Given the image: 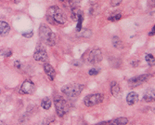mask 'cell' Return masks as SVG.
Returning <instances> with one entry per match:
<instances>
[{"instance_id": "obj_1", "label": "cell", "mask_w": 155, "mask_h": 125, "mask_svg": "<svg viewBox=\"0 0 155 125\" xmlns=\"http://www.w3.org/2000/svg\"><path fill=\"white\" fill-rule=\"evenodd\" d=\"M39 36L42 41L47 46H54L56 43V36L51 29L46 24H42L39 28Z\"/></svg>"}, {"instance_id": "obj_2", "label": "cell", "mask_w": 155, "mask_h": 125, "mask_svg": "<svg viewBox=\"0 0 155 125\" xmlns=\"http://www.w3.org/2000/svg\"><path fill=\"white\" fill-rule=\"evenodd\" d=\"M47 16L50 17L53 20L54 23L59 24H64L67 22V18H66L65 13L57 6L50 7V8L48 9V15Z\"/></svg>"}, {"instance_id": "obj_3", "label": "cell", "mask_w": 155, "mask_h": 125, "mask_svg": "<svg viewBox=\"0 0 155 125\" xmlns=\"http://www.w3.org/2000/svg\"><path fill=\"white\" fill-rule=\"evenodd\" d=\"M55 107H56V112H57L58 116L62 118L64 117L70 110V106L67 103V101L61 96H57L54 101Z\"/></svg>"}, {"instance_id": "obj_4", "label": "cell", "mask_w": 155, "mask_h": 125, "mask_svg": "<svg viewBox=\"0 0 155 125\" xmlns=\"http://www.w3.org/2000/svg\"><path fill=\"white\" fill-rule=\"evenodd\" d=\"M84 90V85L82 84H67L61 89V92L70 98L77 97L80 95Z\"/></svg>"}, {"instance_id": "obj_5", "label": "cell", "mask_w": 155, "mask_h": 125, "mask_svg": "<svg viewBox=\"0 0 155 125\" xmlns=\"http://www.w3.org/2000/svg\"><path fill=\"white\" fill-rule=\"evenodd\" d=\"M104 96L101 93H94V94H89L84 97V104L88 107H94L96 105H98L103 102Z\"/></svg>"}, {"instance_id": "obj_6", "label": "cell", "mask_w": 155, "mask_h": 125, "mask_svg": "<svg viewBox=\"0 0 155 125\" xmlns=\"http://www.w3.org/2000/svg\"><path fill=\"white\" fill-rule=\"evenodd\" d=\"M87 61L89 64H98L102 61V52L100 49H94L92 50L89 54H88V57H87Z\"/></svg>"}, {"instance_id": "obj_7", "label": "cell", "mask_w": 155, "mask_h": 125, "mask_svg": "<svg viewBox=\"0 0 155 125\" xmlns=\"http://www.w3.org/2000/svg\"><path fill=\"white\" fill-rule=\"evenodd\" d=\"M150 77H151V75H141V76H138V77L131 78L128 80V86L130 88H136L139 85L143 84L144 82H146L149 79Z\"/></svg>"}, {"instance_id": "obj_8", "label": "cell", "mask_w": 155, "mask_h": 125, "mask_svg": "<svg viewBox=\"0 0 155 125\" xmlns=\"http://www.w3.org/2000/svg\"><path fill=\"white\" fill-rule=\"evenodd\" d=\"M33 58H34V60L39 61V62H47V60H48L47 51H45V49L41 48L40 46H38L36 48V51H34Z\"/></svg>"}, {"instance_id": "obj_9", "label": "cell", "mask_w": 155, "mask_h": 125, "mask_svg": "<svg viewBox=\"0 0 155 125\" xmlns=\"http://www.w3.org/2000/svg\"><path fill=\"white\" fill-rule=\"evenodd\" d=\"M34 90H36V86L30 80H27L24 81L20 87V93L24 94H31L34 92Z\"/></svg>"}, {"instance_id": "obj_10", "label": "cell", "mask_w": 155, "mask_h": 125, "mask_svg": "<svg viewBox=\"0 0 155 125\" xmlns=\"http://www.w3.org/2000/svg\"><path fill=\"white\" fill-rule=\"evenodd\" d=\"M44 70H45V73L47 74V76L48 77V79L50 80H54V79L56 77V71L51 66V65L47 64V62L44 64Z\"/></svg>"}, {"instance_id": "obj_11", "label": "cell", "mask_w": 155, "mask_h": 125, "mask_svg": "<svg viewBox=\"0 0 155 125\" xmlns=\"http://www.w3.org/2000/svg\"><path fill=\"white\" fill-rule=\"evenodd\" d=\"M138 101V94L137 93L131 92L130 93H128V95L126 96V102L129 106H133Z\"/></svg>"}, {"instance_id": "obj_12", "label": "cell", "mask_w": 155, "mask_h": 125, "mask_svg": "<svg viewBox=\"0 0 155 125\" xmlns=\"http://www.w3.org/2000/svg\"><path fill=\"white\" fill-rule=\"evenodd\" d=\"M111 93L114 97H119L120 93H121V89H120V86L117 82H111Z\"/></svg>"}, {"instance_id": "obj_13", "label": "cell", "mask_w": 155, "mask_h": 125, "mask_svg": "<svg viewBox=\"0 0 155 125\" xmlns=\"http://www.w3.org/2000/svg\"><path fill=\"white\" fill-rule=\"evenodd\" d=\"M128 123V120L126 118H117L107 123V125H126Z\"/></svg>"}, {"instance_id": "obj_14", "label": "cell", "mask_w": 155, "mask_h": 125, "mask_svg": "<svg viewBox=\"0 0 155 125\" xmlns=\"http://www.w3.org/2000/svg\"><path fill=\"white\" fill-rule=\"evenodd\" d=\"M10 30V27L8 23L0 21V36H6Z\"/></svg>"}, {"instance_id": "obj_15", "label": "cell", "mask_w": 155, "mask_h": 125, "mask_svg": "<svg viewBox=\"0 0 155 125\" xmlns=\"http://www.w3.org/2000/svg\"><path fill=\"white\" fill-rule=\"evenodd\" d=\"M71 17H72L73 21H74V22H77V21L79 20V18L83 17V11H82L81 10H79V9L74 8V9H73V10H72Z\"/></svg>"}, {"instance_id": "obj_16", "label": "cell", "mask_w": 155, "mask_h": 125, "mask_svg": "<svg viewBox=\"0 0 155 125\" xmlns=\"http://www.w3.org/2000/svg\"><path fill=\"white\" fill-rule=\"evenodd\" d=\"M143 100L145 102H154V90H151V91L147 92L145 95L143 96Z\"/></svg>"}, {"instance_id": "obj_17", "label": "cell", "mask_w": 155, "mask_h": 125, "mask_svg": "<svg viewBox=\"0 0 155 125\" xmlns=\"http://www.w3.org/2000/svg\"><path fill=\"white\" fill-rule=\"evenodd\" d=\"M41 107H43L45 110L50 109V107H51V100L49 99L48 97H46V98H44L43 100H42V102H41Z\"/></svg>"}, {"instance_id": "obj_18", "label": "cell", "mask_w": 155, "mask_h": 125, "mask_svg": "<svg viewBox=\"0 0 155 125\" xmlns=\"http://www.w3.org/2000/svg\"><path fill=\"white\" fill-rule=\"evenodd\" d=\"M112 45L114 46V48L123 49V42L118 37H114V38H112Z\"/></svg>"}, {"instance_id": "obj_19", "label": "cell", "mask_w": 155, "mask_h": 125, "mask_svg": "<svg viewBox=\"0 0 155 125\" xmlns=\"http://www.w3.org/2000/svg\"><path fill=\"white\" fill-rule=\"evenodd\" d=\"M145 60L147 61V62L150 65H154V62H155V59H154V56L152 54H150L148 53L145 55Z\"/></svg>"}, {"instance_id": "obj_20", "label": "cell", "mask_w": 155, "mask_h": 125, "mask_svg": "<svg viewBox=\"0 0 155 125\" xmlns=\"http://www.w3.org/2000/svg\"><path fill=\"white\" fill-rule=\"evenodd\" d=\"M122 18V15L121 14H114V15H111L108 18V20L110 22H116V21H119L121 20Z\"/></svg>"}, {"instance_id": "obj_21", "label": "cell", "mask_w": 155, "mask_h": 125, "mask_svg": "<svg viewBox=\"0 0 155 125\" xmlns=\"http://www.w3.org/2000/svg\"><path fill=\"white\" fill-rule=\"evenodd\" d=\"M100 72V68H92V69H90L88 73H89L90 76H96V75H98Z\"/></svg>"}, {"instance_id": "obj_22", "label": "cell", "mask_w": 155, "mask_h": 125, "mask_svg": "<svg viewBox=\"0 0 155 125\" xmlns=\"http://www.w3.org/2000/svg\"><path fill=\"white\" fill-rule=\"evenodd\" d=\"M82 24H83V17L79 18V20L77 21V26H76V31L79 32L82 28Z\"/></svg>"}, {"instance_id": "obj_23", "label": "cell", "mask_w": 155, "mask_h": 125, "mask_svg": "<svg viewBox=\"0 0 155 125\" xmlns=\"http://www.w3.org/2000/svg\"><path fill=\"white\" fill-rule=\"evenodd\" d=\"M123 0H111V7H116L119 6L120 4L122 3Z\"/></svg>"}, {"instance_id": "obj_24", "label": "cell", "mask_w": 155, "mask_h": 125, "mask_svg": "<svg viewBox=\"0 0 155 125\" xmlns=\"http://www.w3.org/2000/svg\"><path fill=\"white\" fill-rule=\"evenodd\" d=\"M89 32H91V31L90 30H84V31L80 32L79 36L80 37H84V38H89L90 36L89 35H87V33H89Z\"/></svg>"}, {"instance_id": "obj_25", "label": "cell", "mask_w": 155, "mask_h": 125, "mask_svg": "<svg viewBox=\"0 0 155 125\" xmlns=\"http://www.w3.org/2000/svg\"><path fill=\"white\" fill-rule=\"evenodd\" d=\"M33 35V31H30V32H26V33H23V36L24 38H32Z\"/></svg>"}, {"instance_id": "obj_26", "label": "cell", "mask_w": 155, "mask_h": 125, "mask_svg": "<svg viewBox=\"0 0 155 125\" xmlns=\"http://www.w3.org/2000/svg\"><path fill=\"white\" fill-rule=\"evenodd\" d=\"M139 65V61H135V62H131V65L132 66H138Z\"/></svg>"}, {"instance_id": "obj_27", "label": "cell", "mask_w": 155, "mask_h": 125, "mask_svg": "<svg viewBox=\"0 0 155 125\" xmlns=\"http://www.w3.org/2000/svg\"><path fill=\"white\" fill-rule=\"evenodd\" d=\"M15 66H16L17 68H20V64L19 61H15Z\"/></svg>"}, {"instance_id": "obj_28", "label": "cell", "mask_w": 155, "mask_h": 125, "mask_svg": "<svg viewBox=\"0 0 155 125\" xmlns=\"http://www.w3.org/2000/svg\"><path fill=\"white\" fill-rule=\"evenodd\" d=\"M150 36H154V26L152 27V29H151V31L150 32Z\"/></svg>"}, {"instance_id": "obj_29", "label": "cell", "mask_w": 155, "mask_h": 125, "mask_svg": "<svg viewBox=\"0 0 155 125\" xmlns=\"http://www.w3.org/2000/svg\"><path fill=\"white\" fill-rule=\"evenodd\" d=\"M108 121H103V122H100V123H98L96 125H107Z\"/></svg>"}, {"instance_id": "obj_30", "label": "cell", "mask_w": 155, "mask_h": 125, "mask_svg": "<svg viewBox=\"0 0 155 125\" xmlns=\"http://www.w3.org/2000/svg\"><path fill=\"white\" fill-rule=\"evenodd\" d=\"M0 125H5V123H4L3 121H0Z\"/></svg>"}, {"instance_id": "obj_31", "label": "cell", "mask_w": 155, "mask_h": 125, "mask_svg": "<svg viewBox=\"0 0 155 125\" xmlns=\"http://www.w3.org/2000/svg\"><path fill=\"white\" fill-rule=\"evenodd\" d=\"M59 1H60V2H64L65 0H59Z\"/></svg>"}, {"instance_id": "obj_32", "label": "cell", "mask_w": 155, "mask_h": 125, "mask_svg": "<svg viewBox=\"0 0 155 125\" xmlns=\"http://www.w3.org/2000/svg\"><path fill=\"white\" fill-rule=\"evenodd\" d=\"M84 125H87V124H84Z\"/></svg>"}]
</instances>
